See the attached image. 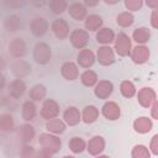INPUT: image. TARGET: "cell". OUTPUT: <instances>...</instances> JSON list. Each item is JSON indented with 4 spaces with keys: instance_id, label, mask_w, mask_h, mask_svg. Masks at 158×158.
I'll return each instance as SVG.
<instances>
[{
    "instance_id": "1",
    "label": "cell",
    "mask_w": 158,
    "mask_h": 158,
    "mask_svg": "<svg viewBox=\"0 0 158 158\" xmlns=\"http://www.w3.org/2000/svg\"><path fill=\"white\" fill-rule=\"evenodd\" d=\"M51 47L44 42H38L33 49V58L38 64H47L51 60Z\"/></svg>"
},
{
    "instance_id": "2",
    "label": "cell",
    "mask_w": 158,
    "mask_h": 158,
    "mask_svg": "<svg viewBox=\"0 0 158 158\" xmlns=\"http://www.w3.org/2000/svg\"><path fill=\"white\" fill-rule=\"evenodd\" d=\"M38 143L42 146V148H46L52 153L58 152L62 146L60 139L57 136H53L49 133H42L38 138Z\"/></svg>"
},
{
    "instance_id": "3",
    "label": "cell",
    "mask_w": 158,
    "mask_h": 158,
    "mask_svg": "<svg viewBox=\"0 0 158 158\" xmlns=\"http://www.w3.org/2000/svg\"><path fill=\"white\" fill-rule=\"evenodd\" d=\"M69 40H70V43L73 44V47H75L78 49H81V48H84L88 44V42H89V35L83 28H75L70 33Z\"/></svg>"
},
{
    "instance_id": "4",
    "label": "cell",
    "mask_w": 158,
    "mask_h": 158,
    "mask_svg": "<svg viewBox=\"0 0 158 158\" xmlns=\"http://www.w3.org/2000/svg\"><path fill=\"white\" fill-rule=\"evenodd\" d=\"M59 114V105L52 100V99H48L43 102L42 105V109H41V116L46 120H53L57 117V115Z\"/></svg>"
},
{
    "instance_id": "5",
    "label": "cell",
    "mask_w": 158,
    "mask_h": 158,
    "mask_svg": "<svg viewBox=\"0 0 158 158\" xmlns=\"http://www.w3.org/2000/svg\"><path fill=\"white\" fill-rule=\"evenodd\" d=\"M51 28L56 35V37L59 40H64L69 35V25L64 19H56L52 22Z\"/></svg>"
},
{
    "instance_id": "6",
    "label": "cell",
    "mask_w": 158,
    "mask_h": 158,
    "mask_svg": "<svg viewBox=\"0 0 158 158\" xmlns=\"http://www.w3.org/2000/svg\"><path fill=\"white\" fill-rule=\"evenodd\" d=\"M9 53L14 58H22L26 53V43L22 38H14L9 43Z\"/></svg>"
},
{
    "instance_id": "7",
    "label": "cell",
    "mask_w": 158,
    "mask_h": 158,
    "mask_svg": "<svg viewBox=\"0 0 158 158\" xmlns=\"http://www.w3.org/2000/svg\"><path fill=\"white\" fill-rule=\"evenodd\" d=\"M115 49L120 56H127L130 54V49H131V41L128 38L127 35H125L123 32L118 33L117 40L115 42Z\"/></svg>"
},
{
    "instance_id": "8",
    "label": "cell",
    "mask_w": 158,
    "mask_h": 158,
    "mask_svg": "<svg viewBox=\"0 0 158 158\" xmlns=\"http://www.w3.org/2000/svg\"><path fill=\"white\" fill-rule=\"evenodd\" d=\"M30 30L37 37L43 36L48 30V21L43 17H35L30 23Z\"/></svg>"
},
{
    "instance_id": "9",
    "label": "cell",
    "mask_w": 158,
    "mask_h": 158,
    "mask_svg": "<svg viewBox=\"0 0 158 158\" xmlns=\"http://www.w3.org/2000/svg\"><path fill=\"white\" fill-rule=\"evenodd\" d=\"M98 60L102 65H110L115 62V54L112 48L109 46H102L98 51Z\"/></svg>"
},
{
    "instance_id": "10",
    "label": "cell",
    "mask_w": 158,
    "mask_h": 158,
    "mask_svg": "<svg viewBox=\"0 0 158 158\" xmlns=\"http://www.w3.org/2000/svg\"><path fill=\"white\" fill-rule=\"evenodd\" d=\"M11 69H12L14 75L17 77V79H21V78H23V77H26V75H28L31 73V65H30V63H27V62H25L22 59L15 60L12 63Z\"/></svg>"
},
{
    "instance_id": "11",
    "label": "cell",
    "mask_w": 158,
    "mask_h": 158,
    "mask_svg": "<svg viewBox=\"0 0 158 158\" xmlns=\"http://www.w3.org/2000/svg\"><path fill=\"white\" fill-rule=\"evenodd\" d=\"M68 11H69V15L75 21H81L86 16V7L84 6L83 2H79V1H74L70 5H68Z\"/></svg>"
},
{
    "instance_id": "12",
    "label": "cell",
    "mask_w": 158,
    "mask_h": 158,
    "mask_svg": "<svg viewBox=\"0 0 158 158\" xmlns=\"http://www.w3.org/2000/svg\"><path fill=\"white\" fill-rule=\"evenodd\" d=\"M112 90H114V85L111 81L101 80V81H99V84H96L94 93L99 99H107L111 95Z\"/></svg>"
},
{
    "instance_id": "13",
    "label": "cell",
    "mask_w": 158,
    "mask_h": 158,
    "mask_svg": "<svg viewBox=\"0 0 158 158\" xmlns=\"http://www.w3.org/2000/svg\"><path fill=\"white\" fill-rule=\"evenodd\" d=\"M7 89H9V95L12 99H19L20 96L23 95L26 90V84L21 79H15L9 84Z\"/></svg>"
},
{
    "instance_id": "14",
    "label": "cell",
    "mask_w": 158,
    "mask_h": 158,
    "mask_svg": "<svg viewBox=\"0 0 158 158\" xmlns=\"http://www.w3.org/2000/svg\"><path fill=\"white\" fill-rule=\"evenodd\" d=\"M78 63H79V65L80 67H83V68H89V67H91L93 64H94V62H95V56H94V53L90 51V49H88V48H84V49H81L79 53H78Z\"/></svg>"
},
{
    "instance_id": "15",
    "label": "cell",
    "mask_w": 158,
    "mask_h": 158,
    "mask_svg": "<svg viewBox=\"0 0 158 158\" xmlns=\"http://www.w3.org/2000/svg\"><path fill=\"white\" fill-rule=\"evenodd\" d=\"M102 115L107 120H117L120 117V107L114 101H107L102 106Z\"/></svg>"
},
{
    "instance_id": "16",
    "label": "cell",
    "mask_w": 158,
    "mask_h": 158,
    "mask_svg": "<svg viewBox=\"0 0 158 158\" xmlns=\"http://www.w3.org/2000/svg\"><path fill=\"white\" fill-rule=\"evenodd\" d=\"M63 118L65 121V123H68L69 126H75L79 123L80 121V112L77 107L74 106H69L64 114H63Z\"/></svg>"
},
{
    "instance_id": "17",
    "label": "cell",
    "mask_w": 158,
    "mask_h": 158,
    "mask_svg": "<svg viewBox=\"0 0 158 158\" xmlns=\"http://www.w3.org/2000/svg\"><path fill=\"white\" fill-rule=\"evenodd\" d=\"M105 148V141L101 136H95L88 142V151L90 154L96 156L100 152H102Z\"/></svg>"
},
{
    "instance_id": "18",
    "label": "cell",
    "mask_w": 158,
    "mask_h": 158,
    "mask_svg": "<svg viewBox=\"0 0 158 158\" xmlns=\"http://www.w3.org/2000/svg\"><path fill=\"white\" fill-rule=\"evenodd\" d=\"M60 73L62 75L67 79V80H74L78 78L79 72H78V67L72 63V62H65L62 67H60Z\"/></svg>"
},
{
    "instance_id": "19",
    "label": "cell",
    "mask_w": 158,
    "mask_h": 158,
    "mask_svg": "<svg viewBox=\"0 0 158 158\" xmlns=\"http://www.w3.org/2000/svg\"><path fill=\"white\" fill-rule=\"evenodd\" d=\"M156 100V93L151 88H143L138 93V101L142 106H149Z\"/></svg>"
},
{
    "instance_id": "20",
    "label": "cell",
    "mask_w": 158,
    "mask_h": 158,
    "mask_svg": "<svg viewBox=\"0 0 158 158\" xmlns=\"http://www.w3.org/2000/svg\"><path fill=\"white\" fill-rule=\"evenodd\" d=\"M131 57H132V59H133L135 63H143V62H146L148 59L149 51L144 46H137L136 48H133Z\"/></svg>"
},
{
    "instance_id": "21",
    "label": "cell",
    "mask_w": 158,
    "mask_h": 158,
    "mask_svg": "<svg viewBox=\"0 0 158 158\" xmlns=\"http://www.w3.org/2000/svg\"><path fill=\"white\" fill-rule=\"evenodd\" d=\"M115 38V33L111 28H107V27H104V28H100L99 32L96 33V41L99 43H102L104 46L109 44L110 42H112Z\"/></svg>"
},
{
    "instance_id": "22",
    "label": "cell",
    "mask_w": 158,
    "mask_h": 158,
    "mask_svg": "<svg viewBox=\"0 0 158 158\" xmlns=\"http://www.w3.org/2000/svg\"><path fill=\"white\" fill-rule=\"evenodd\" d=\"M17 133H19V138L23 143H27V142H30L33 138V136H35V128H33V126H31L28 123H25V125H21L19 127V132Z\"/></svg>"
},
{
    "instance_id": "23",
    "label": "cell",
    "mask_w": 158,
    "mask_h": 158,
    "mask_svg": "<svg viewBox=\"0 0 158 158\" xmlns=\"http://www.w3.org/2000/svg\"><path fill=\"white\" fill-rule=\"evenodd\" d=\"M4 26L9 32H16L22 27V21H21V19L19 16L10 15V16L6 17V20L4 22Z\"/></svg>"
},
{
    "instance_id": "24",
    "label": "cell",
    "mask_w": 158,
    "mask_h": 158,
    "mask_svg": "<svg viewBox=\"0 0 158 158\" xmlns=\"http://www.w3.org/2000/svg\"><path fill=\"white\" fill-rule=\"evenodd\" d=\"M21 115L25 121H31L36 115V106L32 101H25L21 107Z\"/></svg>"
},
{
    "instance_id": "25",
    "label": "cell",
    "mask_w": 158,
    "mask_h": 158,
    "mask_svg": "<svg viewBox=\"0 0 158 158\" xmlns=\"http://www.w3.org/2000/svg\"><path fill=\"white\" fill-rule=\"evenodd\" d=\"M102 26V19L99 15H89L85 20V28L89 31H96Z\"/></svg>"
},
{
    "instance_id": "26",
    "label": "cell",
    "mask_w": 158,
    "mask_h": 158,
    "mask_svg": "<svg viewBox=\"0 0 158 158\" xmlns=\"http://www.w3.org/2000/svg\"><path fill=\"white\" fill-rule=\"evenodd\" d=\"M98 116H99V110L94 105H89V106L84 107V110H83V121L85 123H91V122L96 121Z\"/></svg>"
},
{
    "instance_id": "27",
    "label": "cell",
    "mask_w": 158,
    "mask_h": 158,
    "mask_svg": "<svg viewBox=\"0 0 158 158\" xmlns=\"http://www.w3.org/2000/svg\"><path fill=\"white\" fill-rule=\"evenodd\" d=\"M46 93H47V90H46L44 85H42V84H36V85H33V86L30 89L28 95H30V98H31L33 101H40V100H42V99L46 96Z\"/></svg>"
},
{
    "instance_id": "28",
    "label": "cell",
    "mask_w": 158,
    "mask_h": 158,
    "mask_svg": "<svg viewBox=\"0 0 158 158\" xmlns=\"http://www.w3.org/2000/svg\"><path fill=\"white\" fill-rule=\"evenodd\" d=\"M133 127H135V130L137 132L146 133V132H148L152 128V121L149 118H147V117H139V118H137L135 121Z\"/></svg>"
},
{
    "instance_id": "29",
    "label": "cell",
    "mask_w": 158,
    "mask_h": 158,
    "mask_svg": "<svg viewBox=\"0 0 158 158\" xmlns=\"http://www.w3.org/2000/svg\"><path fill=\"white\" fill-rule=\"evenodd\" d=\"M46 128H47L49 132L58 135V133L64 132L65 125H64V122L60 121L59 118H53V120H49V121L46 123Z\"/></svg>"
},
{
    "instance_id": "30",
    "label": "cell",
    "mask_w": 158,
    "mask_h": 158,
    "mask_svg": "<svg viewBox=\"0 0 158 158\" xmlns=\"http://www.w3.org/2000/svg\"><path fill=\"white\" fill-rule=\"evenodd\" d=\"M132 37L133 40L137 42V43H144L149 40L151 37V33H149V30L146 28V27H138L133 31L132 33Z\"/></svg>"
},
{
    "instance_id": "31",
    "label": "cell",
    "mask_w": 158,
    "mask_h": 158,
    "mask_svg": "<svg viewBox=\"0 0 158 158\" xmlns=\"http://www.w3.org/2000/svg\"><path fill=\"white\" fill-rule=\"evenodd\" d=\"M133 21H135V17L128 11H123L120 15H117V17H116V22L121 27H128L133 23Z\"/></svg>"
},
{
    "instance_id": "32",
    "label": "cell",
    "mask_w": 158,
    "mask_h": 158,
    "mask_svg": "<svg viewBox=\"0 0 158 158\" xmlns=\"http://www.w3.org/2000/svg\"><path fill=\"white\" fill-rule=\"evenodd\" d=\"M68 146H69V148H70V151H72L73 153H81V152L85 149L86 143H85V141H84L83 138H80V137H73V138L69 141Z\"/></svg>"
},
{
    "instance_id": "33",
    "label": "cell",
    "mask_w": 158,
    "mask_h": 158,
    "mask_svg": "<svg viewBox=\"0 0 158 158\" xmlns=\"http://www.w3.org/2000/svg\"><path fill=\"white\" fill-rule=\"evenodd\" d=\"M48 6L53 14H63L68 9V2L64 0H52L48 2Z\"/></svg>"
},
{
    "instance_id": "34",
    "label": "cell",
    "mask_w": 158,
    "mask_h": 158,
    "mask_svg": "<svg viewBox=\"0 0 158 158\" xmlns=\"http://www.w3.org/2000/svg\"><path fill=\"white\" fill-rule=\"evenodd\" d=\"M80 80H81V83L85 85V86H93L94 84H96V81H98V75H96V73L95 72H93V70H85L81 75H80Z\"/></svg>"
},
{
    "instance_id": "35",
    "label": "cell",
    "mask_w": 158,
    "mask_h": 158,
    "mask_svg": "<svg viewBox=\"0 0 158 158\" xmlns=\"http://www.w3.org/2000/svg\"><path fill=\"white\" fill-rule=\"evenodd\" d=\"M14 128V118L10 114L0 115V131H11Z\"/></svg>"
},
{
    "instance_id": "36",
    "label": "cell",
    "mask_w": 158,
    "mask_h": 158,
    "mask_svg": "<svg viewBox=\"0 0 158 158\" xmlns=\"http://www.w3.org/2000/svg\"><path fill=\"white\" fill-rule=\"evenodd\" d=\"M121 93H122L123 96H126V98H131V96L135 95V93H136V88H135V85H133L131 81L125 80V81L121 83Z\"/></svg>"
},
{
    "instance_id": "37",
    "label": "cell",
    "mask_w": 158,
    "mask_h": 158,
    "mask_svg": "<svg viewBox=\"0 0 158 158\" xmlns=\"http://www.w3.org/2000/svg\"><path fill=\"white\" fill-rule=\"evenodd\" d=\"M132 157L133 158H149L151 156H149L147 147H144L142 144H137L132 149Z\"/></svg>"
},
{
    "instance_id": "38",
    "label": "cell",
    "mask_w": 158,
    "mask_h": 158,
    "mask_svg": "<svg viewBox=\"0 0 158 158\" xmlns=\"http://www.w3.org/2000/svg\"><path fill=\"white\" fill-rule=\"evenodd\" d=\"M143 2L141 0H126L125 1V6L127 10H131V11H137L142 7Z\"/></svg>"
},
{
    "instance_id": "39",
    "label": "cell",
    "mask_w": 158,
    "mask_h": 158,
    "mask_svg": "<svg viewBox=\"0 0 158 158\" xmlns=\"http://www.w3.org/2000/svg\"><path fill=\"white\" fill-rule=\"evenodd\" d=\"M20 158H36V152L33 149V147L31 146H25L21 149V156Z\"/></svg>"
},
{
    "instance_id": "40",
    "label": "cell",
    "mask_w": 158,
    "mask_h": 158,
    "mask_svg": "<svg viewBox=\"0 0 158 158\" xmlns=\"http://www.w3.org/2000/svg\"><path fill=\"white\" fill-rule=\"evenodd\" d=\"M52 152H49L46 148H41L38 152H36V158H52Z\"/></svg>"
},
{
    "instance_id": "41",
    "label": "cell",
    "mask_w": 158,
    "mask_h": 158,
    "mask_svg": "<svg viewBox=\"0 0 158 158\" xmlns=\"http://www.w3.org/2000/svg\"><path fill=\"white\" fill-rule=\"evenodd\" d=\"M157 135L156 136H153V139H152V143H151V148H152V152L154 153V154H157Z\"/></svg>"
},
{
    "instance_id": "42",
    "label": "cell",
    "mask_w": 158,
    "mask_h": 158,
    "mask_svg": "<svg viewBox=\"0 0 158 158\" xmlns=\"http://www.w3.org/2000/svg\"><path fill=\"white\" fill-rule=\"evenodd\" d=\"M151 22H152V26H153L154 28L158 27V22H157V11H156V10L152 12V20H151Z\"/></svg>"
},
{
    "instance_id": "43",
    "label": "cell",
    "mask_w": 158,
    "mask_h": 158,
    "mask_svg": "<svg viewBox=\"0 0 158 158\" xmlns=\"http://www.w3.org/2000/svg\"><path fill=\"white\" fill-rule=\"evenodd\" d=\"M83 4H84V6H85V7H86V6H89V7H90V6H96V5L99 4V1H88V0H86V1H84Z\"/></svg>"
},
{
    "instance_id": "44",
    "label": "cell",
    "mask_w": 158,
    "mask_h": 158,
    "mask_svg": "<svg viewBox=\"0 0 158 158\" xmlns=\"http://www.w3.org/2000/svg\"><path fill=\"white\" fill-rule=\"evenodd\" d=\"M146 4H147L148 6H151V7H153L154 10H156V7L158 6V1H147Z\"/></svg>"
},
{
    "instance_id": "45",
    "label": "cell",
    "mask_w": 158,
    "mask_h": 158,
    "mask_svg": "<svg viewBox=\"0 0 158 158\" xmlns=\"http://www.w3.org/2000/svg\"><path fill=\"white\" fill-rule=\"evenodd\" d=\"M4 85H5V77L0 73V90L4 88Z\"/></svg>"
},
{
    "instance_id": "46",
    "label": "cell",
    "mask_w": 158,
    "mask_h": 158,
    "mask_svg": "<svg viewBox=\"0 0 158 158\" xmlns=\"http://www.w3.org/2000/svg\"><path fill=\"white\" fill-rule=\"evenodd\" d=\"M157 107H158V105H157V102H154V105H153V111H152V115H153L154 118H157Z\"/></svg>"
},
{
    "instance_id": "47",
    "label": "cell",
    "mask_w": 158,
    "mask_h": 158,
    "mask_svg": "<svg viewBox=\"0 0 158 158\" xmlns=\"http://www.w3.org/2000/svg\"><path fill=\"white\" fill-rule=\"evenodd\" d=\"M7 5H10V6H21V5H23V2L21 1V2H7Z\"/></svg>"
},
{
    "instance_id": "48",
    "label": "cell",
    "mask_w": 158,
    "mask_h": 158,
    "mask_svg": "<svg viewBox=\"0 0 158 158\" xmlns=\"http://www.w3.org/2000/svg\"><path fill=\"white\" fill-rule=\"evenodd\" d=\"M4 67H5V60H4V58L0 56V70L4 69Z\"/></svg>"
},
{
    "instance_id": "49",
    "label": "cell",
    "mask_w": 158,
    "mask_h": 158,
    "mask_svg": "<svg viewBox=\"0 0 158 158\" xmlns=\"http://www.w3.org/2000/svg\"><path fill=\"white\" fill-rule=\"evenodd\" d=\"M118 2V0H115V1H109V0H105V4H110V5H115V4H117Z\"/></svg>"
},
{
    "instance_id": "50",
    "label": "cell",
    "mask_w": 158,
    "mask_h": 158,
    "mask_svg": "<svg viewBox=\"0 0 158 158\" xmlns=\"http://www.w3.org/2000/svg\"><path fill=\"white\" fill-rule=\"evenodd\" d=\"M2 141H4V136H2V135H0V144L2 143Z\"/></svg>"
},
{
    "instance_id": "51",
    "label": "cell",
    "mask_w": 158,
    "mask_h": 158,
    "mask_svg": "<svg viewBox=\"0 0 158 158\" xmlns=\"http://www.w3.org/2000/svg\"><path fill=\"white\" fill-rule=\"evenodd\" d=\"M96 158H109V157L107 156H98Z\"/></svg>"
},
{
    "instance_id": "52",
    "label": "cell",
    "mask_w": 158,
    "mask_h": 158,
    "mask_svg": "<svg viewBox=\"0 0 158 158\" xmlns=\"http://www.w3.org/2000/svg\"><path fill=\"white\" fill-rule=\"evenodd\" d=\"M63 158H74L73 156H65V157H63Z\"/></svg>"
}]
</instances>
